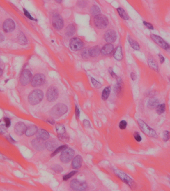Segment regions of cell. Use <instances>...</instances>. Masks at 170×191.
<instances>
[{"label":"cell","mask_w":170,"mask_h":191,"mask_svg":"<svg viewBox=\"0 0 170 191\" xmlns=\"http://www.w3.org/2000/svg\"><path fill=\"white\" fill-rule=\"evenodd\" d=\"M52 24L53 27L56 30H61L64 27V21L61 16L58 14L53 15L52 19Z\"/></svg>","instance_id":"11"},{"label":"cell","mask_w":170,"mask_h":191,"mask_svg":"<svg viewBox=\"0 0 170 191\" xmlns=\"http://www.w3.org/2000/svg\"><path fill=\"white\" fill-rule=\"evenodd\" d=\"M65 34L68 36H73L76 32V27L73 24H70L65 29Z\"/></svg>","instance_id":"28"},{"label":"cell","mask_w":170,"mask_h":191,"mask_svg":"<svg viewBox=\"0 0 170 191\" xmlns=\"http://www.w3.org/2000/svg\"><path fill=\"white\" fill-rule=\"evenodd\" d=\"M45 77L42 74H37L35 75L31 81V85L32 87L40 86L43 84L45 82Z\"/></svg>","instance_id":"12"},{"label":"cell","mask_w":170,"mask_h":191,"mask_svg":"<svg viewBox=\"0 0 170 191\" xmlns=\"http://www.w3.org/2000/svg\"><path fill=\"white\" fill-rule=\"evenodd\" d=\"M57 134H58V139L60 141L66 142L69 140V137L67 134L66 130L65 127L62 124H58L56 125Z\"/></svg>","instance_id":"10"},{"label":"cell","mask_w":170,"mask_h":191,"mask_svg":"<svg viewBox=\"0 0 170 191\" xmlns=\"http://www.w3.org/2000/svg\"><path fill=\"white\" fill-rule=\"evenodd\" d=\"M104 38L106 42L109 43H112L117 38V34L115 31L112 29H109L104 34Z\"/></svg>","instance_id":"16"},{"label":"cell","mask_w":170,"mask_h":191,"mask_svg":"<svg viewBox=\"0 0 170 191\" xmlns=\"http://www.w3.org/2000/svg\"><path fill=\"white\" fill-rule=\"evenodd\" d=\"M68 111V108L64 104L59 103L55 105L50 111L49 114L54 118H58L64 115Z\"/></svg>","instance_id":"1"},{"label":"cell","mask_w":170,"mask_h":191,"mask_svg":"<svg viewBox=\"0 0 170 191\" xmlns=\"http://www.w3.org/2000/svg\"><path fill=\"white\" fill-rule=\"evenodd\" d=\"M4 121L5 122V125L7 128H9L10 127L11 125V121L10 118H4Z\"/></svg>","instance_id":"46"},{"label":"cell","mask_w":170,"mask_h":191,"mask_svg":"<svg viewBox=\"0 0 170 191\" xmlns=\"http://www.w3.org/2000/svg\"><path fill=\"white\" fill-rule=\"evenodd\" d=\"M90 12L92 15L95 16L99 14H100V8H99V7H98L97 6L94 5L91 7Z\"/></svg>","instance_id":"34"},{"label":"cell","mask_w":170,"mask_h":191,"mask_svg":"<svg viewBox=\"0 0 170 191\" xmlns=\"http://www.w3.org/2000/svg\"><path fill=\"white\" fill-rule=\"evenodd\" d=\"M133 135H134V137L135 139L137 141H138V142L141 141V140H142V138H141L140 134L138 132H135Z\"/></svg>","instance_id":"43"},{"label":"cell","mask_w":170,"mask_h":191,"mask_svg":"<svg viewBox=\"0 0 170 191\" xmlns=\"http://www.w3.org/2000/svg\"><path fill=\"white\" fill-rule=\"evenodd\" d=\"M130 77H131V79L133 81H135L136 79V78H137L136 75L134 73H133V72H132L130 74Z\"/></svg>","instance_id":"52"},{"label":"cell","mask_w":170,"mask_h":191,"mask_svg":"<svg viewBox=\"0 0 170 191\" xmlns=\"http://www.w3.org/2000/svg\"><path fill=\"white\" fill-rule=\"evenodd\" d=\"M7 140H8V141H9L10 142H11L12 143H15L16 142V141L14 140V139H13V138L10 136V135H8V136H7Z\"/></svg>","instance_id":"50"},{"label":"cell","mask_w":170,"mask_h":191,"mask_svg":"<svg viewBox=\"0 0 170 191\" xmlns=\"http://www.w3.org/2000/svg\"><path fill=\"white\" fill-rule=\"evenodd\" d=\"M17 41L19 44L22 45H25L27 43V40L24 34L22 32H21L19 34L17 37Z\"/></svg>","instance_id":"31"},{"label":"cell","mask_w":170,"mask_h":191,"mask_svg":"<svg viewBox=\"0 0 170 191\" xmlns=\"http://www.w3.org/2000/svg\"><path fill=\"white\" fill-rule=\"evenodd\" d=\"M42 139L36 138L32 140L31 144L34 149L38 151L43 150L46 148V142L44 141Z\"/></svg>","instance_id":"17"},{"label":"cell","mask_w":170,"mask_h":191,"mask_svg":"<svg viewBox=\"0 0 170 191\" xmlns=\"http://www.w3.org/2000/svg\"><path fill=\"white\" fill-rule=\"evenodd\" d=\"M1 122V120H0V122Z\"/></svg>","instance_id":"58"},{"label":"cell","mask_w":170,"mask_h":191,"mask_svg":"<svg viewBox=\"0 0 170 191\" xmlns=\"http://www.w3.org/2000/svg\"><path fill=\"white\" fill-rule=\"evenodd\" d=\"M94 24L95 27L99 29H105L109 24V21L105 15L99 14L95 16Z\"/></svg>","instance_id":"3"},{"label":"cell","mask_w":170,"mask_h":191,"mask_svg":"<svg viewBox=\"0 0 170 191\" xmlns=\"http://www.w3.org/2000/svg\"><path fill=\"white\" fill-rule=\"evenodd\" d=\"M126 127H127V122H126V121L121 120L119 122V127L121 129H123H123H126Z\"/></svg>","instance_id":"42"},{"label":"cell","mask_w":170,"mask_h":191,"mask_svg":"<svg viewBox=\"0 0 170 191\" xmlns=\"http://www.w3.org/2000/svg\"><path fill=\"white\" fill-rule=\"evenodd\" d=\"M32 79V74L29 69H24L21 73L20 77V82L22 86L29 84Z\"/></svg>","instance_id":"6"},{"label":"cell","mask_w":170,"mask_h":191,"mask_svg":"<svg viewBox=\"0 0 170 191\" xmlns=\"http://www.w3.org/2000/svg\"><path fill=\"white\" fill-rule=\"evenodd\" d=\"M138 123L139 125L140 128L144 134L150 137H155V138L157 137V134L156 132H155V130H153V129L150 127L145 122H143V120L139 119L138 120Z\"/></svg>","instance_id":"5"},{"label":"cell","mask_w":170,"mask_h":191,"mask_svg":"<svg viewBox=\"0 0 170 191\" xmlns=\"http://www.w3.org/2000/svg\"><path fill=\"white\" fill-rule=\"evenodd\" d=\"M150 37L157 45H158L163 49L166 50L170 48V45L168 43L166 42L161 37H160V36L152 34L150 36Z\"/></svg>","instance_id":"13"},{"label":"cell","mask_w":170,"mask_h":191,"mask_svg":"<svg viewBox=\"0 0 170 191\" xmlns=\"http://www.w3.org/2000/svg\"><path fill=\"white\" fill-rule=\"evenodd\" d=\"M38 130V127L36 125H30L26 129L25 134L27 137H31L36 134Z\"/></svg>","instance_id":"26"},{"label":"cell","mask_w":170,"mask_h":191,"mask_svg":"<svg viewBox=\"0 0 170 191\" xmlns=\"http://www.w3.org/2000/svg\"><path fill=\"white\" fill-rule=\"evenodd\" d=\"M44 97V94L42 91L39 89L33 90L29 94L28 97V101L31 105H38L40 103Z\"/></svg>","instance_id":"2"},{"label":"cell","mask_w":170,"mask_h":191,"mask_svg":"<svg viewBox=\"0 0 170 191\" xmlns=\"http://www.w3.org/2000/svg\"><path fill=\"white\" fill-rule=\"evenodd\" d=\"M117 81V83L114 87V92L116 96L118 97L121 96L123 95V83L122 80L119 78Z\"/></svg>","instance_id":"19"},{"label":"cell","mask_w":170,"mask_h":191,"mask_svg":"<svg viewBox=\"0 0 170 191\" xmlns=\"http://www.w3.org/2000/svg\"><path fill=\"white\" fill-rule=\"evenodd\" d=\"M70 187L74 191H84L86 190L88 185L85 182L80 181L77 179L72 180L70 182Z\"/></svg>","instance_id":"9"},{"label":"cell","mask_w":170,"mask_h":191,"mask_svg":"<svg viewBox=\"0 0 170 191\" xmlns=\"http://www.w3.org/2000/svg\"><path fill=\"white\" fill-rule=\"evenodd\" d=\"M51 169L57 173H60L63 172V169L61 166L57 164H54L51 166Z\"/></svg>","instance_id":"37"},{"label":"cell","mask_w":170,"mask_h":191,"mask_svg":"<svg viewBox=\"0 0 170 191\" xmlns=\"http://www.w3.org/2000/svg\"><path fill=\"white\" fill-rule=\"evenodd\" d=\"M111 92V86H107L102 91V99L104 101H106L109 98Z\"/></svg>","instance_id":"32"},{"label":"cell","mask_w":170,"mask_h":191,"mask_svg":"<svg viewBox=\"0 0 170 191\" xmlns=\"http://www.w3.org/2000/svg\"><path fill=\"white\" fill-rule=\"evenodd\" d=\"M75 115L77 119H79L80 118V110L79 109L78 107L76 105V108H75Z\"/></svg>","instance_id":"47"},{"label":"cell","mask_w":170,"mask_h":191,"mask_svg":"<svg viewBox=\"0 0 170 191\" xmlns=\"http://www.w3.org/2000/svg\"><path fill=\"white\" fill-rule=\"evenodd\" d=\"M82 161L83 159L81 156L79 155L76 156L74 158L72 162V166L73 168L74 169H80L82 166Z\"/></svg>","instance_id":"20"},{"label":"cell","mask_w":170,"mask_h":191,"mask_svg":"<svg viewBox=\"0 0 170 191\" xmlns=\"http://www.w3.org/2000/svg\"><path fill=\"white\" fill-rule=\"evenodd\" d=\"M165 109H166V106H165V104H162L159 105L156 107L157 113L158 115L162 114L165 112Z\"/></svg>","instance_id":"36"},{"label":"cell","mask_w":170,"mask_h":191,"mask_svg":"<svg viewBox=\"0 0 170 191\" xmlns=\"http://www.w3.org/2000/svg\"><path fill=\"white\" fill-rule=\"evenodd\" d=\"M75 154V151L71 148L66 147L62 152L60 156V159L62 162L67 163L73 159Z\"/></svg>","instance_id":"4"},{"label":"cell","mask_w":170,"mask_h":191,"mask_svg":"<svg viewBox=\"0 0 170 191\" xmlns=\"http://www.w3.org/2000/svg\"><path fill=\"white\" fill-rule=\"evenodd\" d=\"M55 1H56L57 3H61L62 1V0H55Z\"/></svg>","instance_id":"57"},{"label":"cell","mask_w":170,"mask_h":191,"mask_svg":"<svg viewBox=\"0 0 170 191\" xmlns=\"http://www.w3.org/2000/svg\"><path fill=\"white\" fill-rule=\"evenodd\" d=\"M26 126L22 122H19L15 125L14 130L15 134L18 135H22L25 134L26 130Z\"/></svg>","instance_id":"18"},{"label":"cell","mask_w":170,"mask_h":191,"mask_svg":"<svg viewBox=\"0 0 170 191\" xmlns=\"http://www.w3.org/2000/svg\"><path fill=\"white\" fill-rule=\"evenodd\" d=\"M47 122H49L50 124H51V125H54L55 124V121L54 120H47Z\"/></svg>","instance_id":"55"},{"label":"cell","mask_w":170,"mask_h":191,"mask_svg":"<svg viewBox=\"0 0 170 191\" xmlns=\"http://www.w3.org/2000/svg\"><path fill=\"white\" fill-rule=\"evenodd\" d=\"M7 127L6 125H0V134H3L6 132Z\"/></svg>","instance_id":"45"},{"label":"cell","mask_w":170,"mask_h":191,"mask_svg":"<svg viewBox=\"0 0 170 191\" xmlns=\"http://www.w3.org/2000/svg\"><path fill=\"white\" fill-rule=\"evenodd\" d=\"M114 174L118 177L123 182L129 185L130 187V188H132L134 186V183L133 182V181L125 173L119 170L118 169H114Z\"/></svg>","instance_id":"7"},{"label":"cell","mask_w":170,"mask_h":191,"mask_svg":"<svg viewBox=\"0 0 170 191\" xmlns=\"http://www.w3.org/2000/svg\"><path fill=\"white\" fill-rule=\"evenodd\" d=\"M15 24L14 20L12 19H8L6 20L3 24V31L6 33L11 32L15 30Z\"/></svg>","instance_id":"15"},{"label":"cell","mask_w":170,"mask_h":191,"mask_svg":"<svg viewBox=\"0 0 170 191\" xmlns=\"http://www.w3.org/2000/svg\"><path fill=\"white\" fill-rule=\"evenodd\" d=\"M70 48L72 50L78 51L83 48L84 43L78 38H72L69 43Z\"/></svg>","instance_id":"14"},{"label":"cell","mask_w":170,"mask_h":191,"mask_svg":"<svg viewBox=\"0 0 170 191\" xmlns=\"http://www.w3.org/2000/svg\"><path fill=\"white\" fill-rule=\"evenodd\" d=\"M58 141L55 139L47 141L45 144L46 148L48 150L53 151L58 147Z\"/></svg>","instance_id":"21"},{"label":"cell","mask_w":170,"mask_h":191,"mask_svg":"<svg viewBox=\"0 0 170 191\" xmlns=\"http://www.w3.org/2000/svg\"><path fill=\"white\" fill-rule=\"evenodd\" d=\"M170 139V132L168 131H165L163 134V139L165 141H167Z\"/></svg>","instance_id":"40"},{"label":"cell","mask_w":170,"mask_h":191,"mask_svg":"<svg viewBox=\"0 0 170 191\" xmlns=\"http://www.w3.org/2000/svg\"><path fill=\"white\" fill-rule=\"evenodd\" d=\"M100 53V48L98 46H94L91 48L88 51V55L92 57H96Z\"/></svg>","instance_id":"24"},{"label":"cell","mask_w":170,"mask_h":191,"mask_svg":"<svg viewBox=\"0 0 170 191\" xmlns=\"http://www.w3.org/2000/svg\"><path fill=\"white\" fill-rule=\"evenodd\" d=\"M23 10H24V15H26V17H27L28 19H29V20H36V19H34L33 17L31 16V14H30V13H29V12H28L26 9H25V8H24V9H23Z\"/></svg>","instance_id":"41"},{"label":"cell","mask_w":170,"mask_h":191,"mask_svg":"<svg viewBox=\"0 0 170 191\" xmlns=\"http://www.w3.org/2000/svg\"><path fill=\"white\" fill-rule=\"evenodd\" d=\"M3 74V69L0 68V76H2Z\"/></svg>","instance_id":"56"},{"label":"cell","mask_w":170,"mask_h":191,"mask_svg":"<svg viewBox=\"0 0 170 191\" xmlns=\"http://www.w3.org/2000/svg\"><path fill=\"white\" fill-rule=\"evenodd\" d=\"M158 56L159 59H160V63H163L165 61V58L163 56H162L161 54H159Z\"/></svg>","instance_id":"51"},{"label":"cell","mask_w":170,"mask_h":191,"mask_svg":"<svg viewBox=\"0 0 170 191\" xmlns=\"http://www.w3.org/2000/svg\"><path fill=\"white\" fill-rule=\"evenodd\" d=\"M4 40H5V36H4L2 33L0 32V43L3 42Z\"/></svg>","instance_id":"53"},{"label":"cell","mask_w":170,"mask_h":191,"mask_svg":"<svg viewBox=\"0 0 170 191\" xmlns=\"http://www.w3.org/2000/svg\"><path fill=\"white\" fill-rule=\"evenodd\" d=\"M91 81H92V83H93V85H94V87H95V88L97 89H100V88L102 87V85L100 84V82H99L98 81H97V80L94 79V78L92 77L91 78Z\"/></svg>","instance_id":"39"},{"label":"cell","mask_w":170,"mask_h":191,"mask_svg":"<svg viewBox=\"0 0 170 191\" xmlns=\"http://www.w3.org/2000/svg\"><path fill=\"white\" fill-rule=\"evenodd\" d=\"M50 137V134L46 130L40 129L36 132V138L42 139L43 141L47 140Z\"/></svg>","instance_id":"22"},{"label":"cell","mask_w":170,"mask_h":191,"mask_svg":"<svg viewBox=\"0 0 170 191\" xmlns=\"http://www.w3.org/2000/svg\"><path fill=\"white\" fill-rule=\"evenodd\" d=\"M114 50V45L111 43L106 44L100 50V52L104 55H107L111 54Z\"/></svg>","instance_id":"23"},{"label":"cell","mask_w":170,"mask_h":191,"mask_svg":"<svg viewBox=\"0 0 170 191\" xmlns=\"http://www.w3.org/2000/svg\"><path fill=\"white\" fill-rule=\"evenodd\" d=\"M143 23L144 24V25L146 27H147L148 29H154V27H153V25L147 22L146 21H143Z\"/></svg>","instance_id":"44"},{"label":"cell","mask_w":170,"mask_h":191,"mask_svg":"<svg viewBox=\"0 0 170 191\" xmlns=\"http://www.w3.org/2000/svg\"><path fill=\"white\" fill-rule=\"evenodd\" d=\"M83 124L84 126L88 128V127H91L90 122L87 120H83Z\"/></svg>","instance_id":"48"},{"label":"cell","mask_w":170,"mask_h":191,"mask_svg":"<svg viewBox=\"0 0 170 191\" xmlns=\"http://www.w3.org/2000/svg\"><path fill=\"white\" fill-rule=\"evenodd\" d=\"M67 147V146L66 145H63V146H60L59 147H57L54 151H53V152L51 154V157H53L56 155V154H58L59 152L62 151Z\"/></svg>","instance_id":"35"},{"label":"cell","mask_w":170,"mask_h":191,"mask_svg":"<svg viewBox=\"0 0 170 191\" xmlns=\"http://www.w3.org/2000/svg\"><path fill=\"white\" fill-rule=\"evenodd\" d=\"M159 104V101L157 99L152 98L150 99L149 101H148L147 106L149 108L153 109V108H156L158 106Z\"/></svg>","instance_id":"29"},{"label":"cell","mask_w":170,"mask_h":191,"mask_svg":"<svg viewBox=\"0 0 170 191\" xmlns=\"http://www.w3.org/2000/svg\"><path fill=\"white\" fill-rule=\"evenodd\" d=\"M117 10L118 13L119 14V16L124 20H127L129 19L128 15L123 8L119 7L117 8Z\"/></svg>","instance_id":"33"},{"label":"cell","mask_w":170,"mask_h":191,"mask_svg":"<svg viewBox=\"0 0 170 191\" xmlns=\"http://www.w3.org/2000/svg\"><path fill=\"white\" fill-rule=\"evenodd\" d=\"M148 65L151 69L156 72H158L159 68L158 64L156 61H155V59H154V58L151 55L148 56Z\"/></svg>","instance_id":"25"},{"label":"cell","mask_w":170,"mask_h":191,"mask_svg":"<svg viewBox=\"0 0 170 191\" xmlns=\"http://www.w3.org/2000/svg\"><path fill=\"white\" fill-rule=\"evenodd\" d=\"M3 67H4V63L0 59V68L3 69Z\"/></svg>","instance_id":"54"},{"label":"cell","mask_w":170,"mask_h":191,"mask_svg":"<svg viewBox=\"0 0 170 191\" xmlns=\"http://www.w3.org/2000/svg\"><path fill=\"white\" fill-rule=\"evenodd\" d=\"M114 57L117 61H121L122 60L123 58V54L121 46H119L116 48L114 54Z\"/></svg>","instance_id":"27"},{"label":"cell","mask_w":170,"mask_h":191,"mask_svg":"<svg viewBox=\"0 0 170 191\" xmlns=\"http://www.w3.org/2000/svg\"><path fill=\"white\" fill-rule=\"evenodd\" d=\"M128 41L129 42V44L130 45L133 49H134L135 50H139L140 49V46L138 44V42L133 39L130 36H128Z\"/></svg>","instance_id":"30"},{"label":"cell","mask_w":170,"mask_h":191,"mask_svg":"<svg viewBox=\"0 0 170 191\" xmlns=\"http://www.w3.org/2000/svg\"><path fill=\"white\" fill-rule=\"evenodd\" d=\"M109 73H110V74H111V76H112L113 78H115V79H117V75L116 74V73H114V72L113 71V70L111 68L109 70Z\"/></svg>","instance_id":"49"},{"label":"cell","mask_w":170,"mask_h":191,"mask_svg":"<svg viewBox=\"0 0 170 191\" xmlns=\"http://www.w3.org/2000/svg\"><path fill=\"white\" fill-rule=\"evenodd\" d=\"M77 172H78V171H73L69 173H68L67 174L65 175H64V176L63 177V180L66 181L67 180L71 178L72 177H73V176L74 175L76 174Z\"/></svg>","instance_id":"38"},{"label":"cell","mask_w":170,"mask_h":191,"mask_svg":"<svg viewBox=\"0 0 170 191\" xmlns=\"http://www.w3.org/2000/svg\"><path fill=\"white\" fill-rule=\"evenodd\" d=\"M59 91L58 89L55 86H52L48 89L46 93V98L48 101L53 102L58 98Z\"/></svg>","instance_id":"8"}]
</instances>
